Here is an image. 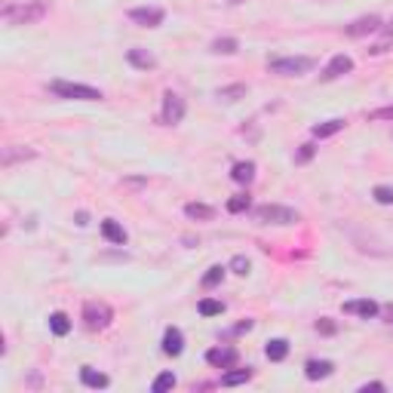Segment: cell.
I'll list each match as a JSON object with an SVG mask.
<instances>
[{"label":"cell","instance_id":"6da1fadb","mask_svg":"<svg viewBox=\"0 0 393 393\" xmlns=\"http://www.w3.org/2000/svg\"><path fill=\"white\" fill-rule=\"evenodd\" d=\"M49 6L47 0H25V3H10L0 10V19L6 25H37L41 19H47Z\"/></svg>","mask_w":393,"mask_h":393},{"label":"cell","instance_id":"7a4b0ae2","mask_svg":"<svg viewBox=\"0 0 393 393\" xmlns=\"http://www.w3.org/2000/svg\"><path fill=\"white\" fill-rule=\"evenodd\" d=\"M49 93H56L58 98H77V102H98V98H104L102 89L87 87V83H68V80H52Z\"/></svg>","mask_w":393,"mask_h":393},{"label":"cell","instance_id":"3957f363","mask_svg":"<svg viewBox=\"0 0 393 393\" xmlns=\"http://www.w3.org/2000/svg\"><path fill=\"white\" fill-rule=\"evenodd\" d=\"M252 215H255V221H261V225H295V221H298V212L289 206H280V203L255 206Z\"/></svg>","mask_w":393,"mask_h":393},{"label":"cell","instance_id":"277c9868","mask_svg":"<svg viewBox=\"0 0 393 393\" xmlns=\"http://www.w3.org/2000/svg\"><path fill=\"white\" fill-rule=\"evenodd\" d=\"M313 58L307 56H280V58H271L267 62V68H271V74H283V77H298V74H307V71H313Z\"/></svg>","mask_w":393,"mask_h":393},{"label":"cell","instance_id":"5b68a950","mask_svg":"<svg viewBox=\"0 0 393 393\" xmlns=\"http://www.w3.org/2000/svg\"><path fill=\"white\" fill-rule=\"evenodd\" d=\"M114 323V307L104 304V301H87L83 304V326L93 332H102Z\"/></svg>","mask_w":393,"mask_h":393},{"label":"cell","instance_id":"8992f818","mask_svg":"<svg viewBox=\"0 0 393 393\" xmlns=\"http://www.w3.org/2000/svg\"><path fill=\"white\" fill-rule=\"evenodd\" d=\"M185 111H188V104H185V98H181L179 93H172L169 89L166 96H163V123L166 126H175V123H181L185 120Z\"/></svg>","mask_w":393,"mask_h":393},{"label":"cell","instance_id":"52a82bcc","mask_svg":"<svg viewBox=\"0 0 393 393\" xmlns=\"http://www.w3.org/2000/svg\"><path fill=\"white\" fill-rule=\"evenodd\" d=\"M240 359L237 347L231 344H221V347H212V350H206V363L212 366V369H234Z\"/></svg>","mask_w":393,"mask_h":393},{"label":"cell","instance_id":"ba28073f","mask_svg":"<svg viewBox=\"0 0 393 393\" xmlns=\"http://www.w3.org/2000/svg\"><path fill=\"white\" fill-rule=\"evenodd\" d=\"M129 19L135 25H142V28H157V25H163L166 12L160 6H135V10H129Z\"/></svg>","mask_w":393,"mask_h":393},{"label":"cell","instance_id":"9c48e42d","mask_svg":"<svg viewBox=\"0 0 393 393\" xmlns=\"http://www.w3.org/2000/svg\"><path fill=\"white\" fill-rule=\"evenodd\" d=\"M381 28H384L381 16H359L357 22L347 25L344 34L347 37H366V34H375V31H381Z\"/></svg>","mask_w":393,"mask_h":393},{"label":"cell","instance_id":"30bf717a","mask_svg":"<svg viewBox=\"0 0 393 393\" xmlns=\"http://www.w3.org/2000/svg\"><path fill=\"white\" fill-rule=\"evenodd\" d=\"M350 71H353V58L344 56V52H338V56H332L329 65L323 68V80H338V77L350 74Z\"/></svg>","mask_w":393,"mask_h":393},{"label":"cell","instance_id":"8fae6325","mask_svg":"<svg viewBox=\"0 0 393 393\" xmlns=\"http://www.w3.org/2000/svg\"><path fill=\"white\" fill-rule=\"evenodd\" d=\"M344 313H353V317L372 319V317H378V313H381V307H378L372 298H359V301H344Z\"/></svg>","mask_w":393,"mask_h":393},{"label":"cell","instance_id":"7c38bea8","mask_svg":"<svg viewBox=\"0 0 393 393\" xmlns=\"http://www.w3.org/2000/svg\"><path fill=\"white\" fill-rule=\"evenodd\" d=\"M332 372H335V363H332V359H307L304 363L307 381H323V378H329Z\"/></svg>","mask_w":393,"mask_h":393},{"label":"cell","instance_id":"4fadbf2b","mask_svg":"<svg viewBox=\"0 0 393 393\" xmlns=\"http://www.w3.org/2000/svg\"><path fill=\"white\" fill-rule=\"evenodd\" d=\"M181 350H185V335H181V329L169 326V329L163 332V353H166V357H179Z\"/></svg>","mask_w":393,"mask_h":393},{"label":"cell","instance_id":"5bb4252c","mask_svg":"<svg viewBox=\"0 0 393 393\" xmlns=\"http://www.w3.org/2000/svg\"><path fill=\"white\" fill-rule=\"evenodd\" d=\"M102 237L108 240V243H114V246H126V231H123V225L120 221H114V218L102 221Z\"/></svg>","mask_w":393,"mask_h":393},{"label":"cell","instance_id":"9a60e30c","mask_svg":"<svg viewBox=\"0 0 393 393\" xmlns=\"http://www.w3.org/2000/svg\"><path fill=\"white\" fill-rule=\"evenodd\" d=\"M34 157H37L34 148H3V154H0V166L10 169L12 163H19V160H34Z\"/></svg>","mask_w":393,"mask_h":393},{"label":"cell","instance_id":"2e32d148","mask_svg":"<svg viewBox=\"0 0 393 393\" xmlns=\"http://www.w3.org/2000/svg\"><path fill=\"white\" fill-rule=\"evenodd\" d=\"M126 62L133 65V68H139V71H150V68H157V58L150 56L148 49H142V47H133L126 52Z\"/></svg>","mask_w":393,"mask_h":393},{"label":"cell","instance_id":"e0dca14e","mask_svg":"<svg viewBox=\"0 0 393 393\" xmlns=\"http://www.w3.org/2000/svg\"><path fill=\"white\" fill-rule=\"evenodd\" d=\"M80 381L87 384V388H93V390H104L111 384V378L104 375V372H96L93 366H83V369H80Z\"/></svg>","mask_w":393,"mask_h":393},{"label":"cell","instance_id":"ac0fdd59","mask_svg":"<svg viewBox=\"0 0 393 393\" xmlns=\"http://www.w3.org/2000/svg\"><path fill=\"white\" fill-rule=\"evenodd\" d=\"M231 179L237 181V185H252V179H255V163H252V160H240V163H234Z\"/></svg>","mask_w":393,"mask_h":393},{"label":"cell","instance_id":"d6986e66","mask_svg":"<svg viewBox=\"0 0 393 393\" xmlns=\"http://www.w3.org/2000/svg\"><path fill=\"white\" fill-rule=\"evenodd\" d=\"M347 126V123L341 120V117H335V120H326V123H317V126L311 129L313 139H332V135H338L341 129Z\"/></svg>","mask_w":393,"mask_h":393},{"label":"cell","instance_id":"ffe728a7","mask_svg":"<svg viewBox=\"0 0 393 393\" xmlns=\"http://www.w3.org/2000/svg\"><path fill=\"white\" fill-rule=\"evenodd\" d=\"M265 353H267L271 363H283V359L289 357V341H286V338H271L265 347Z\"/></svg>","mask_w":393,"mask_h":393},{"label":"cell","instance_id":"44dd1931","mask_svg":"<svg viewBox=\"0 0 393 393\" xmlns=\"http://www.w3.org/2000/svg\"><path fill=\"white\" fill-rule=\"evenodd\" d=\"M185 215L191 221H212L215 218V209L206 206V203H188L185 206Z\"/></svg>","mask_w":393,"mask_h":393},{"label":"cell","instance_id":"7402d4cb","mask_svg":"<svg viewBox=\"0 0 393 393\" xmlns=\"http://www.w3.org/2000/svg\"><path fill=\"white\" fill-rule=\"evenodd\" d=\"M49 332L52 335H58V338H65L71 332V319H68V313H62V311H56L49 317Z\"/></svg>","mask_w":393,"mask_h":393},{"label":"cell","instance_id":"603a6c76","mask_svg":"<svg viewBox=\"0 0 393 393\" xmlns=\"http://www.w3.org/2000/svg\"><path fill=\"white\" fill-rule=\"evenodd\" d=\"M249 378H252V369H237V366H234L231 372L221 375V384H225V388H237V384H246Z\"/></svg>","mask_w":393,"mask_h":393},{"label":"cell","instance_id":"cb8c5ba5","mask_svg":"<svg viewBox=\"0 0 393 393\" xmlns=\"http://www.w3.org/2000/svg\"><path fill=\"white\" fill-rule=\"evenodd\" d=\"M215 52V56H234V52L240 49L237 37H218V41H212V47H209Z\"/></svg>","mask_w":393,"mask_h":393},{"label":"cell","instance_id":"d4e9b609","mask_svg":"<svg viewBox=\"0 0 393 393\" xmlns=\"http://www.w3.org/2000/svg\"><path fill=\"white\" fill-rule=\"evenodd\" d=\"M215 96H218L221 102H240V98H246V87H243V83H234V87H221Z\"/></svg>","mask_w":393,"mask_h":393},{"label":"cell","instance_id":"484cf974","mask_svg":"<svg viewBox=\"0 0 393 393\" xmlns=\"http://www.w3.org/2000/svg\"><path fill=\"white\" fill-rule=\"evenodd\" d=\"M196 311H200V317H218V313H225V304L215 298H203Z\"/></svg>","mask_w":393,"mask_h":393},{"label":"cell","instance_id":"4316f807","mask_svg":"<svg viewBox=\"0 0 393 393\" xmlns=\"http://www.w3.org/2000/svg\"><path fill=\"white\" fill-rule=\"evenodd\" d=\"M172 388H175V375H172V372H163V375H157L154 384H150V390H154V393H166V390H172Z\"/></svg>","mask_w":393,"mask_h":393},{"label":"cell","instance_id":"83f0119b","mask_svg":"<svg viewBox=\"0 0 393 393\" xmlns=\"http://www.w3.org/2000/svg\"><path fill=\"white\" fill-rule=\"evenodd\" d=\"M221 280H225V267H209L206 271V277H203V289H215V286L221 283Z\"/></svg>","mask_w":393,"mask_h":393},{"label":"cell","instance_id":"f1b7e54d","mask_svg":"<svg viewBox=\"0 0 393 393\" xmlns=\"http://www.w3.org/2000/svg\"><path fill=\"white\" fill-rule=\"evenodd\" d=\"M249 206H252V200H249L246 194H237V196H231V200H227V212H234V215H237V212H246Z\"/></svg>","mask_w":393,"mask_h":393},{"label":"cell","instance_id":"f546056e","mask_svg":"<svg viewBox=\"0 0 393 393\" xmlns=\"http://www.w3.org/2000/svg\"><path fill=\"white\" fill-rule=\"evenodd\" d=\"M372 196H375V203H381V206H393V188H388V185H378L375 191H372Z\"/></svg>","mask_w":393,"mask_h":393},{"label":"cell","instance_id":"4dcf8cb0","mask_svg":"<svg viewBox=\"0 0 393 393\" xmlns=\"http://www.w3.org/2000/svg\"><path fill=\"white\" fill-rule=\"evenodd\" d=\"M231 271H234V273H240V277H246V273L252 271V265H249L246 255H234V258H231Z\"/></svg>","mask_w":393,"mask_h":393},{"label":"cell","instance_id":"1f68e13d","mask_svg":"<svg viewBox=\"0 0 393 393\" xmlns=\"http://www.w3.org/2000/svg\"><path fill=\"white\" fill-rule=\"evenodd\" d=\"M369 120H393V104H388V108L369 111Z\"/></svg>","mask_w":393,"mask_h":393},{"label":"cell","instance_id":"d6a6232c","mask_svg":"<svg viewBox=\"0 0 393 393\" xmlns=\"http://www.w3.org/2000/svg\"><path fill=\"white\" fill-rule=\"evenodd\" d=\"M313 157V145H301V150L295 154V163H307Z\"/></svg>","mask_w":393,"mask_h":393},{"label":"cell","instance_id":"836d02e7","mask_svg":"<svg viewBox=\"0 0 393 393\" xmlns=\"http://www.w3.org/2000/svg\"><path fill=\"white\" fill-rule=\"evenodd\" d=\"M369 390H375V393H384L388 388H384L381 381H369V384H363V388H359V393H369Z\"/></svg>","mask_w":393,"mask_h":393},{"label":"cell","instance_id":"e575fe53","mask_svg":"<svg viewBox=\"0 0 393 393\" xmlns=\"http://www.w3.org/2000/svg\"><path fill=\"white\" fill-rule=\"evenodd\" d=\"M317 329L323 332V335H335V323H329V319H319Z\"/></svg>","mask_w":393,"mask_h":393},{"label":"cell","instance_id":"d590c367","mask_svg":"<svg viewBox=\"0 0 393 393\" xmlns=\"http://www.w3.org/2000/svg\"><path fill=\"white\" fill-rule=\"evenodd\" d=\"M381 317H384V319H388V323L393 326V301H390V304H384V307H381Z\"/></svg>","mask_w":393,"mask_h":393},{"label":"cell","instance_id":"8d00e7d4","mask_svg":"<svg viewBox=\"0 0 393 393\" xmlns=\"http://www.w3.org/2000/svg\"><path fill=\"white\" fill-rule=\"evenodd\" d=\"M74 221L83 227V225H89V215H87V212H77V218H74Z\"/></svg>","mask_w":393,"mask_h":393},{"label":"cell","instance_id":"74e56055","mask_svg":"<svg viewBox=\"0 0 393 393\" xmlns=\"http://www.w3.org/2000/svg\"><path fill=\"white\" fill-rule=\"evenodd\" d=\"M384 28H388V31H390V34H393V22H390V25H384Z\"/></svg>","mask_w":393,"mask_h":393}]
</instances>
